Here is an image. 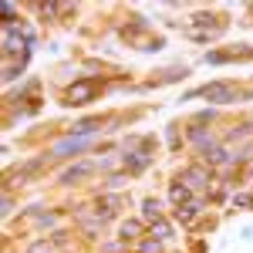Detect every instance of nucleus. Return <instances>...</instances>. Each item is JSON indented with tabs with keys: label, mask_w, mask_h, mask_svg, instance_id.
Instances as JSON below:
<instances>
[{
	"label": "nucleus",
	"mask_w": 253,
	"mask_h": 253,
	"mask_svg": "<svg viewBox=\"0 0 253 253\" xmlns=\"http://www.w3.org/2000/svg\"><path fill=\"white\" fill-rule=\"evenodd\" d=\"M152 236L162 243V240H169V236H172V226H169L166 219H156V223H152Z\"/></svg>",
	"instance_id": "10"
},
{
	"label": "nucleus",
	"mask_w": 253,
	"mask_h": 253,
	"mask_svg": "<svg viewBox=\"0 0 253 253\" xmlns=\"http://www.w3.org/2000/svg\"><path fill=\"white\" fill-rule=\"evenodd\" d=\"M58 10H61V3H41V14H44V17H54Z\"/></svg>",
	"instance_id": "14"
},
{
	"label": "nucleus",
	"mask_w": 253,
	"mask_h": 253,
	"mask_svg": "<svg viewBox=\"0 0 253 253\" xmlns=\"http://www.w3.org/2000/svg\"><path fill=\"white\" fill-rule=\"evenodd\" d=\"M199 95H203V98H210V101H233V98H236L233 91H226L223 84H206V88H203Z\"/></svg>",
	"instance_id": "7"
},
{
	"label": "nucleus",
	"mask_w": 253,
	"mask_h": 253,
	"mask_svg": "<svg viewBox=\"0 0 253 253\" xmlns=\"http://www.w3.org/2000/svg\"><path fill=\"white\" fill-rule=\"evenodd\" d=\"M142 213L149 216V219H152V223H156V219H162V210H159V203H152V199H145V203H142Z\"/></svg>",
	"instance_id": "11"
},
{
	"label": "nucleus",
	"mask_w": 253,
	"mask_h": 253,
	"mask_svg": "<svg viewBox=\"0 0 253 253\" xmlns=\"http://www.w3.org/2000/svg\"><path fill=\"white\" fill-rule=\"evenodd\" d=\"M169 199H172V206H186L189 199H196V193L186 186V182H182V179H179V182H172V186H169Z\"/></svg>",
	"instance_id": "5"
},
{
	"label": "nucleus",
	"mask_w": 253,
	"mask_h": 253,
	"mask_svg": "<svg viewBox=\"0 0 253 253\" xmlns=\"http://www.w3.org/2000/svg\"><path fill=\"white\" fill-rule=\"evenodd\" d=\"M142 233V223H135V219H128L125 226H122V240H132V236Z\"/></svg>",
	"instance_id": "12"
},
{
	"label": "nucleus",
	"mask_w": 253,
	"mask_h": 253,
	"mask_svg": "<svg viewBox=\"0 0 253 253\" xmlns=\"http://www.w3.org/2000/svg\"><path fill=\"white\" fill-rule=\"evenodd\" d=\"M122 162H125L128 172H142V169L152 162V156H149V149H138V142H132V145L122 152Z\"/></svg>",
	"instance_id": "2"
},
{
	"label": "nucleus",
	"mask_w": 253,
	"mask_h": 253,
	"mask_svg": "<svg viewBox=\"0 0 253 253\" xmlns=\"http://www.w3.org/2000/svg\"><path fill=\"white\" fill-rule=\"evenodd\" d=\"M101 128V122H81L78 128H75V135H91V132H98Z\"/></svg>",
	"instance_id": "13"
},
{
	"label": "nucleus",
	"mask_w": 253,
	"mask_h": 253,
	"mask_svg": "<svg viewBox=\"0 0 253 253\" xmlns=\"http://www.w3.org/2000/svg\"><path fill=\"white\" fill-rule=\"evenodd\" d=\"M38 226H54V216H51V213H47V216H41V219H38Z\"/></svg>",
	"instance_id": "16"
},
{
	"label": "nucleus",
	"mask_w": 253,
	"mask_h": 253,
	"mask_svg": "<svg viewBox=\"0 0 253 253\" xmlns=\"http://www.w3.org/2000/svg\"><path fill=\"white\" fill-rule=\"evenodd\" d=\"M206 159H210L213 166H226V162H230V152L219 149V145H210V149H206Z\"/></svg>",
	"instance_id": "9"
},
{
	"label": "nucleus",
	"mask_w": 253,
	"mask_h": 253,
	"mask_svg": "<svg viewBox=\"0 0 253 253\" xmlns=\"http://www.w3.org/2000/svg\"><path fill=\"white\" fill-rule=\"evenodd\" d=\"M84 149H88V138L84 135H68V138H61L51 152H54L58 159H64V156H78V152H84Z\"/></svg>",
	"instance_id": "3"
},
{
	"label": "nucleus",
	"mask_w": 253,
	"mask_h": 253,
	"mask_svg": "<svg viewBox=\"0 0 253 253\" xmlns=\"http://www.w3.org/2000/svg\"><path fill=\"white\" fill-rule=\"evenodd\" d=\"M216 118V112H203V115H196V125H210Z\"/></svg>",
	"instance_id": "15"
},
{
	"label": "nucleus",
	"mask_w": 253,
	"mask_h": 253,
	"mask_svg": "<svg viewBox=\"0 0 253 253\" xmlns=\"http://www.w3.org/2000/svg\"><path fill=\"white\" fill-rule=\"evenodd\" d=\"M98 91H95V81H75L68 91H64V105L68 108H78V105H84V101H91Z\"/></svg>",
	"instance_id": "1"
},
{
	"label": "nucleus",
	"mask_w": 253,
	"mask_h": 253,
	"mask_svg": "<svg viewBox=\"0 0 253 253\" xmlns=\"http://www.w3.org/2000/svg\"><path fill=\"white\" fill-rule=\"evenodd\" d=\"M118 206H122V199H118V196H101V199H98L95 216H91V223H105V219H112V216L118 213Z\"/></svg>",
	"instance_id": "4"
},
{
	"label": "nucleus",
	"mask_w": 253,
	"mask_h": 253,
	"mask_svg": "<svg viewBox=\"0 0 253 253\" xmlns=\"http://www.w3.org/2000/svg\"><path fill=\"white\" fill-rule=\"evenodd\" d=\"M182 182H186L189 189H203V186H210V169H186Z\"/></svg>",
	"instance_id": "6"
},
{
	"label": "nucleus",
	"mask_w": 253,
	"mask_h": 253,
	"mask_svg": "<svg viewBox=\"0 0 253 253\" xmlns=\"http://www.w3.org/2000/svg\"><path fill=\"white\" fill-rule=\"evenodd\" d=\"M196 213H199V196H196V199H189L186 206H175V216H179V223H189Z\"/></svg>",
	"instance_id": "8"
}]
</instances>
